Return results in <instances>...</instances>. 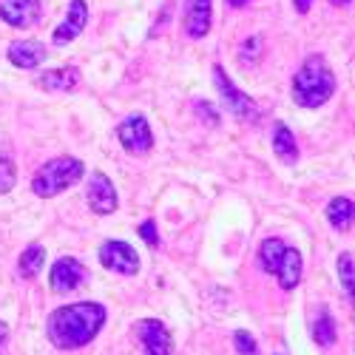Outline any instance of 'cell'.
Here are the masks:
<instances>
[{
  "label": "cell",
  "instance_id": "cell-1",
  "mask_svg": "<svg viewBox=\"0 0 355 355\" xmlns=\"http://www.w3.org/2000/svg\"><path fill=\"white\" fill-rule=\"evenodd\" d=\"M105 307L94 302H80V304H66L54 310L49 318V338L60 349H80L103 330L105 324Z\"/></svg>",
  "mask_w": 355,
  "mask_h": 355
},
{
  "label": "cell",
  "instance_id": "cell-2",
  "mask_svg": "<svg viewBox=\"0 0 355 355\" xmlns=\"http://www.w3.org/2000/svg\"><path fill=\"white\" fill-rule=\"evenodd\" d=\"M336 94V74L321 54H310L293 77V100L302 108H318Z\"/></svg>",
  "mask_w": 355,
  "mask_h": 355
},
{
  "label": "cell",
  "instance_id": "cell-3",
  "mask_svg": "<svg viewBox=\"0 0 355 355\" xmlns=\"http://www.w3.org/2000/svg\"><path fill=\"white\" fill-rule=\"evenodd\" d=\"M83 162L80 159H74V157H57V159H49V162H43L37 171H35V176H32V191L37 193V196H43V199H49V196H57L60 191H66V188H71L80 176H83Z\"/></svg>",
  "mask_w": 355,
  "mask_h": 355
},
{
  "label": "cell",
  "instance_id": "cell-4",
  "mask_svg": "<svg viewBox=\"0 0 355 355\" xmlns=\"http://www.w3.org/2000/svg\"><path fill=\"white\" fill-rule=\"evenodd\" d=\"M214 83H216V88H219V94H222L227 111L236 116V120H242V123H256V120H259V105H256L248 94H242L239 88H236V85L227 80V74H225L222 66H214Z\"/></svg>",
  "mask_w": 355,
  "mask_h": 355
},
{
  "label": "cell",
  "instance_id": "cell-5",
  "mask_svg": "<svg viewBox=\"0 0 355 355\" xmlns=\"http://www.w3.org/2000/svg\"><path fill=\"white\" fill-rule=\"evenodd\" d=\"M100 261L103 268L116 273V276H137L139 273V256L128 242L111 239L100 248Z\"/></svg>",
  "mask_w": 355,
  "mask_h": 355
},
{
  "label": "cell",
  "instance_id": "cell-6",
  "mask_svg": "<svg viewBox=\"0 0 355 355\" xmlns=\"http://www.w3.org/2000/svg\"><path fill=\"white\" fill-rule=\"evenodd\" d=\"M116 137H120L123 148L131 151V154H145V151H151V145H154L151 125H148V120L142 114L125 116V120L116 125Z\"/></svg>",
  "mask_w": 355,
  "mask_h": 355
},
{
  "label": "cell",
  "instance_id": "cell-7",
  "mask_svg": "<svg viewBox=\"0 0 355 355\" xmlns=\"http://www.w3.org/2000/svg\"><path fill=\"white\" fill-rule=\"evenodd\" d=\"M137 338L145 349V355H171L173 352V338L168 327L157 318H145L137 324Z\"/></svg>",
  "mask_w": 355,
  "mask_h": 355
},
{
  "label": "cell",
  "instance_id": "cell-8",
  "mask_svg": "<svg viewBox=\"0 0 355 355\" xmlns=\"http://www.w3.org/2000/svg\"><path fill=\"white\" fill-rule=\"evenodd\" d=\"M85 279H88V270L83 268L77 259H71V256L57 259L54 268H51V273H49V284H51L54 293H71V290H77Z\"/></svg>",
  "mask_w": 355,
  "mask_h": 355
},
{
  "label": "cell",
  "instance_id": "cell-9",
  "mask_svg": "<svg viewBox=\"0 0 355 355\" xmlns=\"http://www.w3.org/2000/svg\"><path fill=\"white\" fill-rule=\"evenodd\" d=\"M0 17L15 28L37 26L43 17L40 0H0Z\"/></svg>",
  "mask_w": 355,
  "mask_h": 355
},
{
  "label": "cell",
  "instance_id": "cell-10",
  "mask_svg": "<svg viewBox=\"0 0 355 355\" xmlns=\"http://www.w3.org/2000/svg\"><path fill=\"white\" fill-rule=\"evenodd\" d=\"M88 208H92L97 216H108L116 211V191L111 185V180L105 173H92V182H88Z\"/></svg>",
  "mask_w": 355,
  "mask_h": 355
},
{
  "label": "cell",
  "instance_id": "cell-11",
  "mask_svg": "<svg viewBox=\"0 0 355 355\" xmlns=\"http://www.w3.org/2000/svg\"><path fill=\"white\" fill-rule=\"evenodd\" d=\"M85 23H88V3H85V0H71V3H69V17H66V23L57 26V28H54V35H51L54 46H69L71 40H77V37L83 35Z\"/></svg>",
  "mask_w": 355,
  "mask_h": 355
},
{
  "label": "cell",
  "instance_id": "cell-12",
  "mask_svg": "<svg viewBox=\"0 0 355 355\" xmlns=\"http://www.w3.org/2000/svg\"><path fill=\"white\" fill-rule=\"evenodd\" d=\"M185 32L188 37H205L211 32V0H188L185 3Z\"/></svg>",
  "mask_w": 355,
  "mask_h": 355
},
{
  "label": "cell",
  "instance_id": "cell-13",
  "mask_svg": "<svg viewBox=\"0 0 355 355\" xmlns=\"http://www.w3.org/2000/svg\"><path fill=\"white\" fill-rule=\"evenodd\" d=\"M46 54H49L46 46L37 40H17L9 46V60L17 69H37L46 60Z\"/></svg>",
  "mask_w": 355,
  "mask_h": 355
},
{
  "label": "cell",
  "instance_id": "cell-14",
  "mask_svg": "<svg viewBox=\"0 0 355 355\" xmlns=\"http://www.w3.org/2000/svg\"><path fill=\"white\" fill-rule=\"evenodd\" d=\"M80 85V71L74 66L66 69H51L40 77V88L43 92H74Z\"/></svg>",
  "mask_w": 355,
  "mask_h": 355
},
{
  "label": "cell",
  "instance_id": "cell-15",
  "mask_svg": "<svg viewBox=\"0 0 355 355\" xmlns=\"http://www.w3.org/2000/svg\"><path fill=\"white\" fill-rule=\"evenodd\" d=\"M273 151L287 165L299 162V145H295V137H293V131L284 123H276L273 125Z\"/></svg>",
  "mask_w": 355,
  "mask_h": 355
},
{
  "label": "cell",
  "instance_id": "cell-16",
  "mask_svg": "<svg viewBox=\"0 0 355 355\" xmlns=\"http://www.w3.org/2000/svg\"><path fill=\"white\" fill-rule=\"evenodd\" d=\"M276 279H279V287H282V290L299 287V282H302V253L295 250V248H287V256H284V261L279 264Z\"/></svg>",
  "mask_w": 355,
  "mask_h": 355
},
{
  "label": "cell",
  "instance_id": "cell-17",
  "mask_svg": "<svg viewBox=\"0 0 355 355\" xmlns=\"http://www.w3.org/2000/svg\"><path fill=\"white\" fill-rule=\"evenodd\" d=\"M287 248L290 245H284L282 239H264L261 245H259V268L264 270V273H273L276 276V270H279V264L284 261V256H287Z\"/></svg>",
  "mask_w": 355,
  "mask_h": 355
},
{
  "label": "cell",
  "instance_id": "cell-18",
  "mask_svg": "<svg viewBox=\"0 0 355 355\" xmlns=\"http://www.w3.org/2000/svg\"><path fill=\"white\" fill-rule=\"evenodd\" d=\"M313 338L318 347H333L336 344V321L327 307H318V318L313 321Z\"/></svg>",
  "mask_w": 355,
  "mask_h": 355
},
{
  "label": "cell",
  "instance_id": "cell-19",
  "mask_svg": "<svg viewBox=\"0 0 355 355\" xmlns=\"http://www.w3.org/2000/svg\"><path fill=\"white\" fill-rule=\"evenodd\" d=\"M43 261H46V250H43V245H28V248L23 250L20 261H17V273H20L23 279H35L37 270L43 268Z\"/></svg>",
  "mask_w": 355,
  "mask_h": 355
},
{
  "label": "cell",
  "instance_id": "cell-20",
  "mask_svg": "<svg viewBox=\"0 0 355 355\" xmlns=\"http://www.w3.org/2000/svg\"><path fill=\"white\" fill-rule=\"evenodd\" d=\"M352 202L347 199V196H336L330 205H327V219H330V225L336 227V230H349V225H352Z\"/></svg>",
  "mask_w": 355,
  "mask_h": 355
},
{
  "label": "cell",
  "instance_id": "cell-21",
  "mask_svg": "<svg viewBox=\"0 0 355 355\" xmlns=\"http://www.w3.org/2000/svg\"><path fill=\"white\" fill-rule=\"evenodd\" d=\"M17 180V168L9 154H0V193H9Z\"/></svg>",
  "mask_w": 355,
  "mask_h": 355
},
{
  "label": "cell",
  "instance_id": "cell-22",
  "mask_svg": "<svg viewBox=\"0 0 355 355\" xmlns=\"http://www.w3.org/2000/svg\"><path fill=\"white\" fill-rule=\"evenodd\" d=\"M338 276H341V287L347 295L355 293V276H352V253H341L338 256Z\"/></svg>",
  "mask_w": 355,
  "mask_h": 355
},
{
  "label": "cell",
  "instance_id": "cell-23",
  "mask_svg": "<svg viewBox=\"0 0 355 355\" xmlns=\"http://www.w3.org/2000/svg\"><path fill=\"white\" fill-rule=\"evenodd\" d=\"M233 347H236V352H239V355H259V347H256L253 336L245 333V330L233 333Z\"/></svg>",
  "mask_w": 355,
  "mask_h": 355
},
{
  "label": "cell",
  "instance_id": "cell-24",
  "mask_svg": "<svg viewBox=\"0 0 355 355\" xmlns=\"http://www.w3.org/2000/svg\"><path fill=\"white\" fill-rule=\"evenodd\" d=\"M139 236L145 239V245H151V248L159 245V236H157V225H154V219H148V222L139 225Z\"/></svg>",
  "mask_w": 355,
  "mask_h": 355
},
{
  "label": "cell",
  "instance_id": "cell-25",
  "mask_svg": "<svg viewBox=\"0 0 355 355\" xmlns=\"http://www.w3.org/2000/svg\"><path fill=\"white\" fill-rule=\"evenodd\" d=\"M196 111H202V120H208L211 125H216L219 123V116H214L216 111H214V105H208V103H196Z\"/></svg>",
  "mask_w": 355,
  "mask_h": 355
},
{
  "label": "cell",
  "instance_id": "cell-26",
  "mask_svg": "<svg viewBox=\"0 0 355 355\" xmlns=\"http://www.w3.org/2000/svg\"><path fill=\"white\" fill-rule=\"evenodd\" d=\"M259 43H261V37H250L245 43V57H256L259 54Z\"/></svg>",
  "mask_w": 355,
  "mask_h": 355
},
{
  "label": "cell",
  "instance_id": "cell-27",
  "mask_svg": "<svg viewBox=\"0 0 355 355\" xmlns=\"http://www.w3.org/2000/svg\"><path fill=\"white\" fill-rule=\"evenodd\" d=\"M310 6H313V0H295V12H299V15H307Z\"/></svg>",
  "mask_w": 355,
  "mask_h": 355
},
{
  "label": "cell",
  "instance_id": "cell-28",
  "mask_svg": "<svg viewBox=\"0 0 355 355\" xmlns=\"http://www.w3.org/2000/svg\"><path fill=\"white\" fill-rule=\"evenodd\" d=\"M6 338H9V324H6V321H0V352H3Z\"/></svg>",
  "mask_w": 355,
  "mask_h": 355
},
{
  "label": "cell",
  "instance_id": "cell-29",
  "mask_svg": "<svg viewBox=\"0 0 355 355\" xmlns=\"http://www.w3.org/2000/svg\"><path fill=\"white\" fill-rule=\"evenodd\" d=\"M245 3H250V0H230V6H236V9L245 6Z\"/></svg>",
  "mask_w": 355,
  "mask_h": 355
},
{
  "label": "cell",
  "instance_id": "cell-30",
  "mask_svg": "<svg viewBox=\"0 0 355 355\" xmlns=\"http://www.w3.org/2000/svg\"><path fill=\"white\" fill-rule=\"evenodd\" d=\"M330 3H336V6H347L349 0H330Z\"/></svg>",
  "mask_w": 355,
  "mask_h": 355
}]
</instances>
